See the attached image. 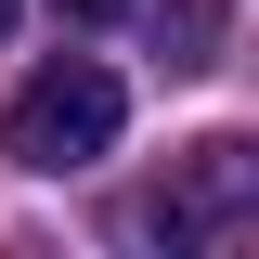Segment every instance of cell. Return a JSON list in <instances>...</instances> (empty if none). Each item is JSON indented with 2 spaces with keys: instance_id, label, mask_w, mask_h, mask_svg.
<instances>
[{
  "instance_id": "1",
  "label": "cell",
  "mask_w": 259,
  "mask_h": 259,
  "mask_svg": "<svg viewBox=\"0 0 259 259\" xmlns=\"http://www.w3.org/2000/svg\"><path fill=\"white\" fill-rule=\"evenodd\" d=\"M130 130V91L104 78V65H39L26 91H13V117H0V143H13V168H91L104 143Z\"/></svg>"
},
{
  "instance_id": "2",
  "label": "cell",
  "mask_w": 259,
  "mask_h": 259,
  "mask_svg": "<svg viewBox=\"0 0 259 259\" xmlns=\"http://www.w3.org/2000/svg\"><path fill=\"white\" fill-rule=\"evenodd\" d=\"M143 221H156L168 246H221V233H246V221H259V143H246V130H207V143H182Z\"/></svg>"
},
{
  "instance_id": "3",
  "label": "cell",
  "mask_w": 259,
  "mask_h": 259,
  "mask_svg": "<svg viewBox=\"0 0 259 259\" xmlns=\"http://www.w3.org/2000/svg\"><path fill=\"white\" fill-rule=\"evenodd\" d=\"M156 39L168 65H221V0H156Z\"/></svg>"
},
{
  "instance_id": "4",
  "label": "cell",
  "mask_w": 259,
  "mask_h": 259,
  "mask_svg": "<svg viewBox=\"0 0 259 259\" xmlns=\"http://www.w3.org/2000/svg\"><path fill=\"white\" fill-rule=\"evenodd\" d=\"M52 13H78V26H117V13H130V0H52Z\"/></svg>"
},
{
  "instance_id": "5",
  "label": "cell",
  "mask_w": 259,
  "mask_h": 259,
  "mask_svg": "<svg viewBox=\"0 0 259 259\" xmlns=\"http://www.w3.org/2000/svg\"><path fill=\"white\" fill-rule=\"evenodd\" d=\"M0 26H13V0H0Z\"/></svg>"
}]
</instances>
